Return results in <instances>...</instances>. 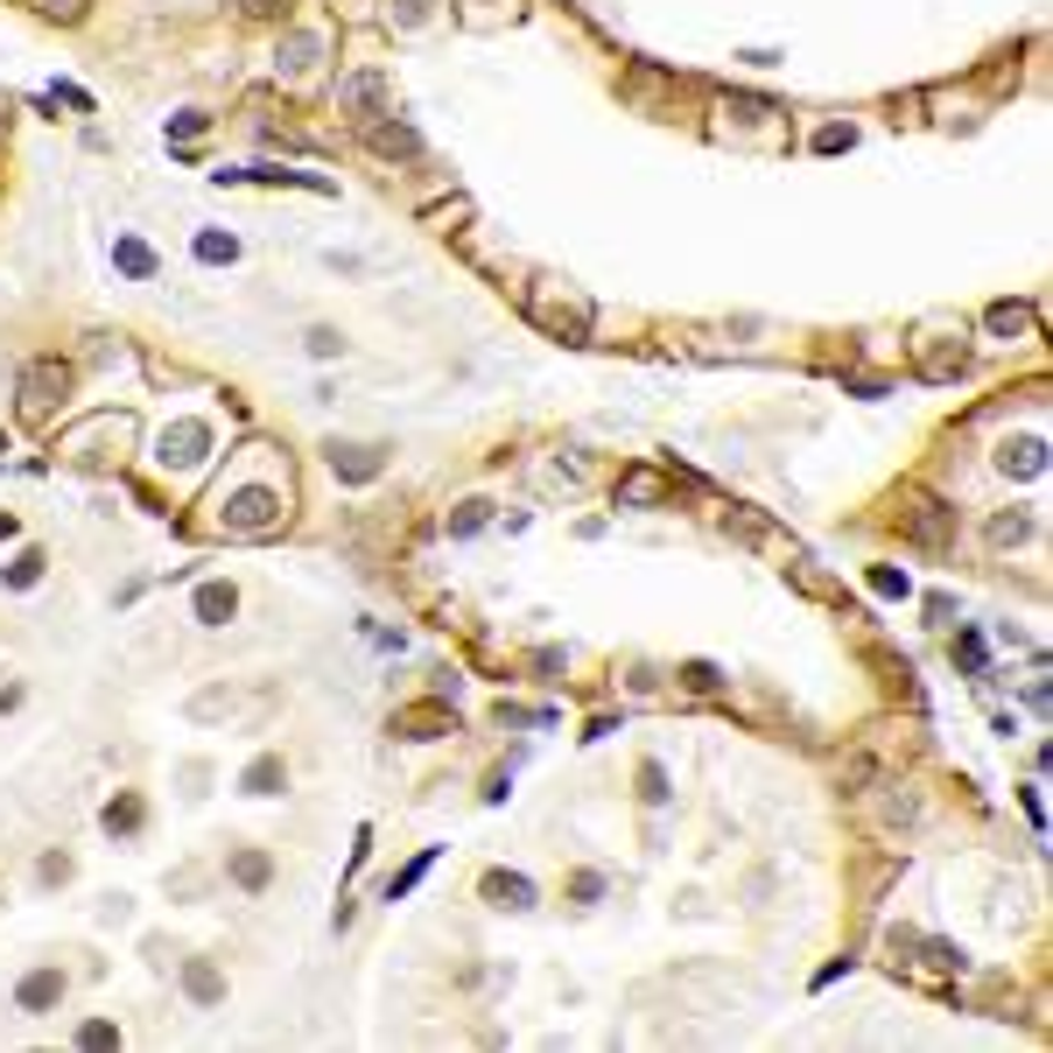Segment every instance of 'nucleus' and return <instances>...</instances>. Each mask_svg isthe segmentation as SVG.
<instances>
[{"label": "nucleus", "mask_w": 1053, "mask_h": 1053, "mask_svg": "<svg viewBox=\"0 0 1053 1053\" xmlns=\"http://www.w3.org/2000/svg\"><path fill=\"white\" fill-rule=\"evenodd\" d=\"M0 541H14V513H0Z\"/></svg>", "instance_id": "79ce46f5"}, {"label": "nucleus", "mask_w": 1053, "mask_h": 1053, "mask_svg": "<svg viewBox=\"0 0 1053 1053\" xmlns=\"http://www.w3.org/2000/svg\"><path fill=\"white\" fill-rule=\"evenodd\" d=\"M681 688H696V696H717V688H723V675H717L710 660H688V667H681Z\"/></svg>", "instance_id": "7c9ffc66"}, {"label": "nucleus", "mask_w": 1053, "mask_h": 1053, "mask_svg": "<svg viewBox=\"0 0 1053 1053\" xmlns=\"http://www.w3.org/2000/svg\"><path fill=\"white\" fill-rule=\"evenodd\" d=\"M22 696H29V688H22V681H8V688H0V710H22Z\"/></svg>", "instance_id": "ea45409f"}, {"label": "nucleus", "mask_w": 1053, "mask_h": 1053, "mask_svg": "<svg viewBox=\"0 0 1053 1053\" xmlns=\"http://www.w3.org/2000/svg\"><path fill=\"white\" fill-rule=\"evenodd\" d=\"M456 731V717L443 710V702H415V710H394V738H408V744H429V738H450Z\"/></svg>", "instance_id": "6e6552de"}, {"label": "nucleus", "mask_w": 1053, "mask_h": 1053, "mask_svg": "<svg viewBox=\"0 0 1053 1053\" xmlns=\"http://www.w3.org/2000/svg\"><path fill=\"white\" fill-rule=\"evenodd\" d=\"M78 1046H85V1053L120 1046V1025H112V1019H85V1025H78Z\"/></svg>", "instance_id": "c85d7f7f"}, {"label": "nucleus", "mask_w": 1053, "mask_h": 1053, "mask_svg": "<svg viewBox=\"0 0 1053 1053\" xmlns=\"http://www.w3.org/2000/svg\"><path fill=\"white\" fill-rule=\"evenodd\" d=\"M323 464H331V477H344V485H373V477L387 471V443H331Z\"/></svg>", "instance_id": "39448f33"}, {"label": "nucleus", "mask_w": 1053, "mask_h": 1053, "mask_svg": "<svg viewBox=\"0 0 1053 1053\" xmlns=\"http://www.w3.org/2000/svg\"><path fill=\"white\" fill-rule=\"evenodd\" d=\"M239 8H246V14H281L289 0H239Z\"/></svg>", "instance_id": "a19ab883"}, {"label": "nucleus", "mask_w": 1053, "mask_h": 1053, "mask_svg": "<svg viewBox=\"0 0 1053 1053\" xmlns=\"http://www.w3.org/2000/svg\"><path fill=\"white\" fill-rule=\"evenodd\" d=\"M302 344H310V358H344V331H331V323H310Z\"/></svg>", "instance_id": "bb28decb"}, {"label": "nucleus", "mask_w": 1053, "mask_h": 1053, "mask_svg": "<svg viewBox=\"0 0 1053 1053\" xmlns=\"http://www.w3.org/2000/svg\"><path fill=\"white\" fill-rule=\"evenodd\" d=\"M485 520H492V499H464V506L450 513V541H471V534L485 527Z\"/></svg>", "instance_id": "5701e85b"}, {"label": "nucleus", "mask_w": 1053, "mask_h": 1053, "mask_svg": "<svg viewBox=\"0 0 1053 1053\" xmlns=\"http://www.w3.org/2000/svg\"><path fill=\"white\" fill-rule=\"evenodd\" d=\"M337 106L358 112V120H373V112L387 106V71H352V78L337 85Z\"/></svg>", "instance_id": "9b49d317"}, {"label": "nucleus", "mask_w": 1053, "mask_h": 1053, "mask_svg": "<svg viewBox=\"0 0 1053 1053\" xmlns=\"http://www.w3.org/2000/svg\"><path fill=\"white\" fill-rule=\"evenodd\" d=\"M99 821H106V836H112V842H133V836L148 829V801L133 794V787H120V794L106 801V815H99Z\"/></svg>", "instance_id": "4468645a"}, {"label": "nucleus", "mask_w": 1053, "mask_h": 1053, "mask_svg": "<svg viewBox=\"0 0 1053 1053\" xmlns=\"http://www.w3.org/2000/svg\"><path fill=\"white\" fill-rule=\"evenodd\" d=\"M64 878H71V857H64V850H43V857H35V885H43V892L64 885Z\"/></svg>", "instance_id": "c756f323"}, {"label": "nucleus", "mask_w": 1053, "mask_h": 1053, "mask_svg": "<svg viewBox=\"0 0 1053 1053\" xmlns=\"http://www.w3.org/2000/svg\"><path fill=\"white\" fill-rule=\"evenodd\" d=\"M233 688L225 681H211V688H197V696H190V723H218V717H233Z\"/></svg>", "instance_id": "6ab92c4d"}, {"label": "nucleus", "mask_w": 1053, "mask_h": 1053, "mask_svg": "<svg viewBox=\"0 0 1053 1053\" xmlns=\"http://www.w3.org/2000/svg\"><path fill=\"white\" fill-rule=\"evenodd\" d=\"M429 864H436V857H415V864L400 871V878H387V899H400V892H415V885H421V871H429Z\"/></svg>", "instance_id": "f704fd0d"}, {"label": "nucleus", "mask_w": 1053, "mask_h": 1053, "mask_svg": "<svg viewBox=\"0 0 1053 1053\" xmlns=\"http://www.w3.org/2000/svg\"><path fill=\"white\" fill-rule=\"evenodd\" d=\"M913 541H921V548H948L955 541V506L921 499V506H913Z\"/></svg>", "instance_id": "2eb2a0df"}, {"label": "nucleus", "mask_w": 1053, "mask_h": 1053, "mask_svg": "<svg viewBox=\"0 0 1053 1053\" xmlns=\"http://www.w3.org/2000/svg\"><path fill=\"white\" fill-rule=\"evenodd\" d=\"M604 885H611L604 871H569V899H577V906H598V899H604Z\"/></svg>", "instance_id": "cd10ccee"}, {"label": "nucleus", "mask_w": 1053, "mask_h": 1053, "mask_svg": "<svg viewBox=\"0 0 1053 1053\" xmlns=\"http://www.w3.org/2000/svg\"><path fill=\"white\" fill-rule=\"evenodd\" d=\"M218 520H225V534H275L281 520H289V492L239 485L233 499H218Z\"/></svg>", "instance_id": "f03ea898"}, {"label": "nucleus", "mask_w": 1053, "mask_h": 1053, "mask_svg": "<svg viewBox=\"0 0 1053 1053\" xmlns=\"http://www.w3.org/2000/svg\"><path fill=\"white\" fill-rule=\"evenodd\" d=\"M43 562H50L43 548H22V555L8 562V577H0V590H35V583H43Z\"/></svg>", "instance_id": "4be33fe9"}, {"label": "nucleus", "mask_w": 1053, "mask_h": 1053, "mask_svg": "<svg viewBox=\"0 0 1053 1053\" xmlns=\"http://www.w3.org/2000/svg\"><path fill=\"white\" fill-rule=\"evenodd\" d=\"M366 141L379 148V155H421L415 127H387V120H373V127H366Z\"/></svg>", "instance_id": "412c9836"}, {"label": "nucleus", "mask_w": 1053, "mask_h": 1053, "mask_svg": "<svg viewBox=\"0 0 1053 1053\" xmlns=\"http://www.w3.org/2000/svg\"><path fill=\"white\" fill-rule=\"evenodd\" d=\"M71 379H78V373H71L64 358H35V366L22 373V421H35V429H43L50 408H64Z\"/></svg>", "instance_id": "7ed1b4c3"}, {"label": "nucleus", "mask_w": 1053, "mask_h": 1053, "mask_svg": "<svg viewBox=\"0 0 1053 1053\" xmlns=\"http://www.w3.org/2000/svg\"><path fill=\"white\" fill-rule=\"evenodd\" d=\"M527 316L541 323L548 337H569V344H583V337H590V296L562 289V281H541V289L527 296Z\"/></svg>", "instance_id": "f257e3e1"}, {"label": "nucleus", "mask_w": 1053, "mask_h": 1053, "mask_svg": "<svg viewBox=\"0 0 1053 1053\" xmlns=\"http://www.w3.org/2000/svg\"><path fill=\"white\" fill-rule=\"evenodd\" d=\"M984 331L1004 337V344H1025V337H1040V310H1032V302H990Z\"/></svg>", "instance_id": "1a4fd4ad"}, {"label": "nucleus", "mask_w": 1053, "mask_h": 1053, "mask_svg": "<svg viewBox=\"0 0 1053 1053\" xmlns=\"http://www.w3.org/2000/svg\"><path fill=\"white\" fill-rule=\"evenodd\" d=\"M471 218V197H450V204H436V211H421V225L429 233H456V225Z\"/></svg>", "instance_id": "a878e982"}, {"label": "nucleus", "mask_w": 1053, "mask_h": 1053, "mask_svg": "<svg viewBox=\"0 0 1053 1053\" xmlns=\"http://www.w3.org/2000/svg\"><path fill=\"white\" fill-rule=\"evenodd\" d=\"M112 267H120V275H127V281H155V275H162V260H155V246H141V239H133V233H120V239H112Z\"/></svg>", "instance_id": "f3484780"}, {"label": "nucleus", "mask_w": 1053, "mask_h": 1053, "mask_svg": "<svg viewBox=\"0 0 1053 1053\" xmlns=\"http://www.w3.org/2000/svg\"><path fill=\"white\" fill-rule=\"evenodd\" d=\"M35 8H43L50 22H78V14H85V0H35Z\"/></svg>", "instance_id": "e433bc0d"}, {"label": "nucleus", "mask_w": 1053, "mask_h": 1053, "mask_svg": "<svg viewBox=\"0 0 1053 1053\" xmlns=\"http://www.w3.org/2000/svg\"><path fill=\"white\" fill-rule=\"evenodd\" d=\"M281 787H289V759H281V752H260V759L239 773V794H254V801L281 794Z\"/></svg>", "instance_id": "dca6fc26"}, {"label": "nucleus", "mask_w": 1053, "mask_h": 1053, "mask_svg": "<svg viewBox=\"0 0 1053 1053\" xmlns=\"http://www.w3.org/2000/svg\"><path fill=\"white\" fill-rule=\"evenodd\" d=\"M963 366H969L963 331H955V337H921V379H934V387H942V379H955Z\"/></svg>", "instance_id": "9d476101"}, {"label": "nucleus", "mask_w": 1053, "mask_h": 1053, "mask_svg": "<svg viewBox=\"0 0 1053 1053\" xmlns=\"http://www.w3.org/2000/svg\"><path fill=\"white\" fill-rule=\"evenodd\" d=\"M1032 534V513H998V520H990V548H1019Z\"/></svg>", "instance_id": "393cba45"}, {"label": "nucleus", "mask_w": 1053, "mask_h": 1053, "mask_svg": "<svg viewBox=\"0 0 1053 1053\" xmlns=\"http://www.w3.org/2000/svg\"><path fill=\"white\" fill-rule=\"evenodd\" d=\"M871 590H885V598H906V577H899V569H871Z\"/></svg>", "instance_id": "4c0bfd02"}, {"label": "nucleus", "mask_w": 1053, "mask_h": 1053, "mask_svg": "<svg viewBox=\"0 0 1053 1053\" xmlns=\"http://www.w3.org/2000/svg\"><path fill=\"white\" fill-rule=\"evenodd\" d=\"M477 899H485L492 913H534V878H520V871H485V878H477Z\"/></svg>", "instance_id": "423d86ee"}, {"label": "nucleus", "mask_w": 1053, "mask_h": 1053, "mask_svg": "<svg viewBox=\"0 0 1053 1053\" xmlns=\"http://www.w3.org/2000/svg\"><path fill=\"white\" fill-rule=\"evenodd\" d=\"M233 611H239V583H225V577L197 583V598H190V619L197 625H233Z\"/></svg>", "instance_id": "f8f14e48"}, {"label": "nucleus", "mask_w": 1053, "mask_h": 1053, "mask_svg": "<svg viewBox=\"0 0 1053 1053\" xmlns=\"http://www.w3.org/2000/svg\"><path fill=\"white\" fill-rule=\"evenodd\" d=\"M64 990H71L64 969H56V963H35L22 984H14V1011H22V1019H50V1011L64 1004Z\"/></svg>", "instance_id": "20e7f679"}, {"label": "nucleus", "mask_w": 1053, "mask_h": 1053, "mask_svg": "<svg viewBox=\"0 0 1053 1053\" xmlns=\"http://www.w3.org/2000/svg\"><path fill=\"white\" fill-rule=\"evenodd\" d=\"M640 801H646V808H667V773H660L654 759L640 765Z\"/></svg>", "instance_id": "2f4dec72"}, {"label": "nucleus", "mask_w": 1053, "mask_h": 1053, "mask_svg": "<svg viewBox=\"0 0 1053 1053\" xmlns=\"http://www.w3.org/2000/svg\"><path fill=\"white\" fill-rule=\"evenodd\" d=\"M183 990H190V1004H197V1011L225 1004V969L211 963V955H183Z\"/></svg>", "instance_id": "ddd939ff"}, {"label": "nucleus", "mask_w": 1053, "mask_h": 1053, "mask_svg": "<svg viewBox=\"0 0 1053 1053\" xmlns=\"http://www.w3.org/2000/svg\"><path fill=\"white\" fill-rule=\"evenodd\" d=\"M225 878H233L246 899H260L267 885H275V857L254 850V842H239V850H225Z\"/></svg>", "instance_id": "0eeeda50"}, {"label": "nucleus", "mask_w": 1053, "mask_h": 1053, "mask_svg": "<svg viewBox=\"0 0 1053 1053\" xmlns=\"http://www.w3.org/2000/svg\"><path fill=\"white\" fill-rule=\"evenodd\" d=\"M619 499H625V506H660V499H667V477H660L654 464H632V471L619 477Z\"/></svg>", "instance_id": "a211bd4d"}, {"label": "nucleus", "mask_w": 1053, "mask_h": 1053, "mask_svg": "<svg viewBox=\"0 0 1053 1053\" xmlns=\"http://www.w3.org/2000/svg\"><path fill=\"white\" fill-rule=\"evenodd\" d=\"M850 141H857L850 127H821V141H815V148H821V155H836V148H850Z\"/></svg>", "instance_id": "58836bf2"}, {"label": "nucleus", "mask_w": 1053, "mask_h": 1053, "mask_svg": "<svg viewBox=\"0 0 1053 1053\" xmlns=\"http://www.w3.org/2000/svg\"><path fill=\"white\" fill-rule=\"evenodd\" d=\"M387 22H394V29H421V22H429V0H394Z\"/></svg>", "instance_id": "72a5a7b5"}, {"label": "nucleus", "mask_w": 1053, "mask_h": 1053, "mask_svg": "<svg viewBox=\"0 0 1053 1053\" xmlns=\"http://www.w3.org/2000/svg\"><path fill=\"white\" fill-rule=\"evenodd\" d=\"M316 56H323V35H310V29H302V35H289V43H281V56H275V64L289 71V78H302V71L316 64Z\"/></svg>", "instance_id": "aec40b11"}, {"label": "nucleus", "mask_w": 1053, "mask_h": 1053, "mask_svg": "<svg viewBox=\"0 0 1053 1053\" xmlns=\"http://www.w3.org/2000/svg\"><path fill=\"white\" fill-rule=\"evenodd\" d=\"M204 780H211V765L190 759V765H183V801H204Z\"/></svg>", "instance_id": "c9c22d12"}, {"label": "nucleus", "mask_w": 1053, "mask_h": 1053, "mask_svg": "<svg viewBox=\"0 0 1053 1053\" xmlns=\"http://www.w3.org/2000/svg\"><path fill=\"white\" fill-rule=\"evenodd\" d=\"M197 260L204 267H233L239 260V239L233 233H197Z\"/></svg>", "instance_id": "b1692460"}, {"label": "nucleus", "mask_w": 1053, "mask_h": 1053, "mask_svg": "<svg viewBox=\"0 0 1053 1053\" xmlns=\"http://www.w3.org/2000/svg\"><path fill=\"white\" fill-rule=\"evenodd\" d=\"M204 885H211V871H204V864H183V871H169V892H176V899H197Z\"/></svg>", "instance_id": "473e14b6"}]
</instances>
